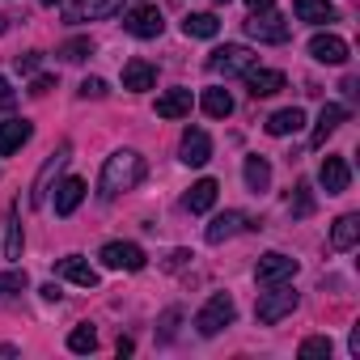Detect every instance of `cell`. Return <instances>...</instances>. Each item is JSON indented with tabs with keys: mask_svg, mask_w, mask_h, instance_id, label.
<instances>
[{
	"mask_svg": "<svg viewBox=\"0 0 360 360\" xmlns=\"http://www.w3.org/2000/svg\"><path fill=\"white\" fill-rule=\"evenodd\" d=\"M39 64H43V56H39V51H30V56H22V60H18V68H22V72H34Z\"/></svg>",
	"mask_w": 360,
	"mask_h": 360,
	"instance_id": "37",
	"label": "cell"
},
{
	"mask_svg": "<svg viewBox=\"0 0 360 360\" xmlns=\"http://www.w3.org/2000/svg\"><path fill=\"white\" fill-rule=\"evenodd\" d=\"M68 347H72V352H81V356H85V352H94V347H98V335H94V326H72V335H68Z\"/></svg>",
	"mask_w": 360,
	"mask_h": 360,
	"instance_id": "31",
	"label": "cell"
},
{
	"mask_svg": "<svg viewBox=\"0 0 360 360\" xmlns=\"http://www.w3.org/2000/svg\"><path fill=\"white\" fill-rule=\"evenodd\" d=\"M233 318H238V305H233V297H229V292H212V297L204 301V309L195 314V330L212 339V335H221V330H225Z\"/></svg>",
	"mask_w": 360,
	"mask_h": 360,
	"instance_id": "3",
	"label": "cell"
},
{
	"mask_svg": "<svg viewBox=\"0 0 360 360\" xmlns=\"http://www.w3.org/2000/svg\"><path fill=\"white\" fill-rule=\"evenodd\" d=\"M110 89H106V81L102 77H89V81H81V98H106Z\"/></svg>",
	"mask_w": 360,
	"mask_h": 360,
	"instance_id": "35",
	"label": "cell"
},
{
	"mask_svg": "<svg viewBox=\"0 0 360 360\" xmlns=\"http://www.w3.org/2000/svg\"><path fill=\"white\" fill-rule=\"evenodd\" d=\"M183 34L187 39H217L221 22H217V13H187L183 18Z\"/></svg>",
	"mask_w": 360,
	"mask_h": 360,
	"instance_id": "26",
	"label": "cell"
},
{
	"mask_svg": "<svg viewBox=\"0 0 360 360\" xmlns=\"http://www.w3.org/2000/svg\"><path fill=\"white\" fill-rule=\"evenodd\" d=\"M297 288H292V280H284V284H267V292H259V305H255V318L263 322V326H276L280 318H288L292 309H297Z\"/></svg>",
	"mask_w": 360,
	"mask_h": 360,
	"instance_id": "2",
	"label": "cell"
},
{
	"mask_svg": "<svg viewBox=\"0 0 360 360\" xmlns=\"http://www.w3.org/2000/svg\"><path fill=\"white\" fill-rule=\"evenodd\" d=\"M47 89H51V77H34V85H30V94H34V98H43Z\"/></svg>",
	"mask_w": 360,
	"mask_h": 360,
	"instance_id": "38",
	"label": "cell"
},
{
	"mask_svg": "<svg viewBox=\"0 0 360 360\" xmlns=\"http://www.w3.org/2000/svg\"><path fill=\"white\" fill-rule=\"evenodd\" d=\"M123 9V0H77L68 5V22H102V18H115Z\"/></svg>",
	"mask_w": 360,
	"mask_h": 360,
	"instance_id": "13",
	"label": "cell"
},
{
	"mask_svg": "<svg viewBox=\"0 0 360 360\" xmlns=\"http://www.w3.org/2000/svg\"><path fill=\"white\" fill-rule=\"evenodd\" d=\"M60 276H64V280H72V284H81V288H98V271H94L81 255L60 259Z\"/></svg>",
	"mask_w": 360,
	"mask_h": 360,
	"instance_id": "24",
	"label": "cell"
},
{
	"mask_svg": "<svg viewBox=\"0 0 360 360\" xmlns=\"http://www.w3.org/2000/svg\"><path fill=\"white\" fill-rule=\"evenodd\" d=\"M217 178H200V183L187 191V208L191 212H212V204H217Z\"/></svg>",
	"mask_w": 360,
	"mask_h": 360,
	"instance_id": "27",
	"label": "cell"
},
{
	"mask_svg": "<svg viewBox=\"0 0 360 360\" xmlns=\"http://www.w3.org/2000/svg\"><path fill=\"white\" fill-rule=\"evenodd\" d=\"M30 280H26V271L22 267H13V271H5V276H0V297H9V292H22Z\"/></svg>",
	"mask_w": 360,
	"mask_h": 360,
	"instance_id": "33",
	"label": "cell"
},
{
	"mask_svg": "<svg viewBox=\"0 0 360 360\" xmlns=\"http://www.w3.org/2000/svg\"><path fill=\"white\" fill-rule=\"evenodd\" d=\"M318 183H322V191H326V195H343V191H347V183H352L347 161H343V157H326V161H322V169H318Z\"/></svg>",
	"mask_w": 360,
	"mask_h": 360,
	"instance_id": "12",
	"label": "cell"
},
{
	"mask_svg": "<svg viewBox=\"0 0 360 360\" xmlns=\"http://www.w3.org/2000/svg\"><path fill=\"white\" fill-rule=\"evenodd\" d=\"M60 56H64L68 64H81L85 56H94V43H89V39H68V43L60 47Z\"/></svg>",
	"mask_w": 360,
	"mask_h": 360,
	"instance_id": "32",
	"label": "cell"
},
{
	"mask_svg": "<svg viewBox=\"0 0 360 360\" xmlns=\"http://www.w3.org/2000/svg\"><path fill=\"white\" fill-rule=\"evenodd\" d=\"M246 5H250V13H267V9L276 5V0H246Z\"/></svg>",
	"mask_w": 360,
	"mask_h": 360,
	"instance_id": "39",
	"label": "cell"
},
{
	"mask_svg": "<svg viewBox=\"0 0 360 360\" xmlns=\"http://www.w3.org/2000/svg\"><path fill=\"white\" fill-rule=\"evenodd\" d=\"M43 297H47V301H60L64 292H60V284H43Z\"/></svg>",
	"mask_w": 360,
	"mask_h": 360,
	"instance_id": "41",
	"label": "cell"
},
{
	"mask_svg": "<svg viewBox=\"0 0 360 360\" xmlns=\"http://www.w3.org/2000/svg\"><path fill=\"white\" fill-rule=\"evenodd\" d=\"M242 174H246V187L250 191H267L271 187V161L267 157H246V165H242Z\"/></svg>",
	"mask_w": 360,
	"mask_h": 360,
	"instance_id": "25",
	"label": "cell"
},
{
	"mask_svg": "<svg viewBox=\"0 0 360 360\" xmlns=\"http://www.w3.org/2000/svg\"><path fill=\"white\" fill-rule=\"evenodd\" d=\"M13 102H18V98H13V89H9V81H5V77H0V110H9Z\"/></svg>",
	"mask_w": 360,
	"mask_h": 360,
	"instance_id": "36",
	"label": "cell"
},
{
	"mask_svg": "<svg viewBox=\"0 0 360 360\" xmlns=\"http://www.w3.org/2000/svg\"><path fill=\"white\" fill-rule=\"evenodd\" d=\"M153 85H157V68H153L148 60H127V64H123V89L144 94V89H153Z\"/></svg>",
	"mask_w": 360,
	"mask_h": 360,
	"instance_id": "15",
	"label": "cell"
},
{
	"mask_svg": "<svg viewBox=\"0 0 360 360\" xmlns=\"http://www.w3.org/2000/svg\"><path fill=\"white\" fill-rule=\"evenodd\" d=\"M68 157H72V144L64 140V144L43 161V169H39V178H34V187H30V208H43V200H47V191H51V183H56V174L68 165Z\"/></svg>",
	"mask_w": 360,
	"mask_h": 360,
	"instance_id": "5",
	"label": "cell"
},
{
	"mask_svg": "<svg viewBox=\"0 0 360 360\" xmlns=\"http://www.w3.org/2000/svg\"><path fill=\"white\" fill-rule=\"evenodd\" d=\"M347 347H352V356H360V326H352V335H347Z\"/></svg>",
	"mask_w": 360,
	"mask_h": 360,
	"instance_id": "40",
	"label": "cell"
},
{
	"mask_svg": "<svg viewBox=\"0 0 360 360\" xmlns=\"http://www.w3.org/2000/svg\"><path fill=\"white\" fill-rule=\"evenodd\" d=\"M309 56H314L318 64L339 68V64H347V43H343L339 34H314V39H309Z\"/></svg>",
	"mask_w": 360,
	"mask_h": 360,
	"instance_id": "11",
	"label": "cell"
},
{
	"mask_svg": "<svg viewBox=\"0 0 360 360\" xmlns=\"http://www.w3.org/2000/svg\"><path fill=\"white\" fill-rule=\"evenodd\" d=\"M178 153H183L187 165H208V161H212V140H208V131H204V127H187Z\"/></svg>",
	"mask_w": 360,
	"mask_h": 360,
	"instance_id": "10",
	"label": "cell"
},
{
	"mask_svg": "<svg viewBox=\"0 0 360 360\" xmlns=\"http://www.w3.org/2000/svg\"><path fill=\"white\" fill-rule=\"evenodd\" d=\"M5 259H22V225H18V208H9V217H5Z\"/></svg>",
	"mask_w": 360,
	"mask_h": 360,
	"instance_id": "29",
	"label": "cell"
},
{
	"mask_svg": "<svg viewBox=\"0 0 360 360\" xmlns=\"http://www.w3.org/2000/svg\"><path fill=\"white\" fill-rule=\"evenodd\" d=\"M297 356H301V360H322V356L330 360V339H326V335H309V339L297 347Z\"/></svg>",
	"mask_w": 360,
	"mask_h": 360,
	"instance_id": "30",
	"label": "cell"
},
{
	"mask_svg": "<svg viewBox=\"0 0 360 360\" xmlns=\"http://www.w3.org/2000/svg\"><path fill=\"white\" fill-rule=\"evenodd\" d=\"M208 68L221 72V77H246V72L255 68V51L242 47V43H225V47H217V51L208 56Z\"/></svg>",
	"mask_w": 360,
	"mask_h": 360,
	"instance_id": "4",
	"label": "cell"
},
{
	"mask_svg": "<svg viewBox=\"0 0 360 360\" xmlns=\"http://www.w3.org/2000/svg\"><path fill=\"white\" fill-rule=\"evenodd\" d=\"M30 136H34V123H26V119H9V123H0V157L18 153Z\"/></svg>",
	"mask_w": 360,
	"mask_h": 360,
	"instance_id": "17",
	"label": "cell"
},
{
	"mask_svg": "<svg viewBox=\"0 0 360 360\" xmlns=\"http://www.w3.org/2000/svg\"><path fill=\"white\" fill-rule=\"evenodd\" d=\"M292 212H297V217H309V212H314V191H309L305 183H297V191H292Z\"/></svg>",
	"mask_w": 360,
	"mask_h": 360,
	"instance_id": "34",
	"label": "cell"
},
{
	"mask_svg": "<svg viewBox=\"0 0 360 360\" xmlns=\"http://www.w3.org/2000/svg\"><path fill=\"white\" fill-rule=\"evenodd\" d=\"M85 200V183L81 178H64V183L56 187V217H72Z\"/></svg>",
	"mask_w": 360,
	"mask_h": 360,
	"instance_id": "19",
	"label": "cell"
},
{
	"mask_svg": "<svg viewBox=\"0 0 360 360\" xmlns=\"http://www.w3.org/2000/svg\"><path fill=\"white\" fill-rule=\"evenodd\" d=\"M217 5H225V0H217Z\"/></svg>",
	"mask_w": 360,
	"mask_h": 360,
	"instance_id": "44",
	"label": "cell"
},
{
	"mask_svg": "<svg viewBox=\"0 0 360 360\" xmlns=\"http://www.w3.org/2000/svg\"><path fill=\"white\" fill-rule=\"evenodd\" d=\"M98 259H102V267H110V271H140V267H144V250H140L136 242H106Z\"/></svg>",
	"mask_w": 360,
	"mask_h": 360,
	"instance_id": "7",
	"label": "cell"
},
{
	"mask_svg": "<svg viewBox=\"0 0 360 360\" xmlns=\"http://www.w3.org/2000/svg\"><path fill=\"white\" fill-rule=\"evenodd\" d=\"M200 106H204V115H212V119H229V115H233V98H229V89H204Z\"/></svg>",
	"mask_w": 360,
	"mask_h": 360,
	"instance_id": "28",
	"label": "cell"
},
{
	"mask_svg": "<svg viewBox=\"0 0 360 360\" xmlns=\"http://www.w3.org/2000/svg\"><path fill=\"white\" fill-rule=\"evenodd\" d=\"M356 242H360V217L347 212V217H339L330 225V250H352Z\"/></svg>",
	"mask_w": 360,
	"mask_h": 360,
	"instance_id": "20",
	"label": "cell"
},
{
	"mask_svg": "<svg viewBox=\"0 0 360 360\" xmlns=\"http://www.w3.org/2000/svg\"><path fill=\"white\" fill-rule=\"evenodd\" d=\"M246 85H250V98L259 102V98H271V94L284 89V72H276V68H250Z\"/></svg>",
	"mask_w": 360,
	"mask_h": 360,
	"instance_id": "16",
	"label": "cell"
},
{
	"mask_svg": "<svg viewBox=\"0 0 360 360\" xmlns=\"http://www.w3.org/2000/svg\"><path fill=\"white\" fill-rule=\"evenodd\" d=\"M238 229H246V217H242V212H221V217H212V225L204 229V238H208L212 246H221V242L233 238Z\"/></svg>",
	"mask_w": 360,
	"mask_h": 360,
	"instance_id": "23",
	"label": "cell"
},
{
	"mask_svg": "<svg viewBox=\"0 0 360 360\" xmlns=\"http://www.w3.org/2000/svg\"><path fill=\"white\" fill-rule=\"evenodd\" d=\"M191 106H195L191 89H165V94L157 98V119H187Z\"/></svg>",
	"mask_w": 360,
	"mask_h": 360,
	"instance_id": "14",
	"label": "cell"
},
{
	"mask_svg": "<svg viewBox=\"0 0 360 360\" xmlns=\"http://www.w3.org/2000/svg\"><path fill=\"white\" fill-rule=\"evenodd\" d=\"M301 271V263L292 259V255H280V250H271V255H263L259 259V267H255V280L267 288V284H284V280H292Z\"/></svg>",
	"mask_w": 360,
	"mask_h": 360,
	"instance_id": "6",
	"label": "cell"
},
{
	"mask_svg": "<svg viewBox=\"0 0 360 360\" xmlns=\"http://www.w3.org/2000/svg\"><path fill=\"white\" fill-rule=\"evenodd\" d=\"M246 34H250V39H259V43H288V34H292V30H288V22H284V18H276V13L267 9V13H255V18L246 22Z\"/></svg>",
	"mask_w": 360,
	"mask_h": 360,
	"instance_id": "9",
	"label": "cell"
},
{
	"mask_svg": "<svg viewBox=\"0 0 360 360\" xmlns=\"http://www.w3.org/2000/svg\"><path fill=\"white\" fill-rule=\"evenodd\" d=\"M292 9H297V18H301V22H309V26H326V22H335V18H339L330 0H292Z\"/></svg>",
	"mask_w": 360,
	"mask_h": 360,
	"instance_id": "21",
	"label": "cell"
},
{
	"mask_svg": "<svg viewBox=\"0 0 360 360\" xmlns=\"http://www.w3.org/2000/svg\"><path fill=\"white\" fill-rule=\"evenodd\" d=\"M144 178V157L140 153H131V148H119V153H110L106 157V165H102V178H98V200H119L123 191H131L136 183Z\"/></svg>",
	"mask_w": 360,
	"mask_h": 360,
	"instance_id": "1",
	"label": "cell"
},
{
	"mask_svg": "<svg viewBox=\"0 0 360 360\" xmlns=\"http://www.w3.org/2000/svg\"><path fill=\"white\" fill-rule=\"evenodd\" d=\"M123 30L136 34V39H157V34L165 30V18H161V9H153V5H140V9L123 13Z\"/></svg>",
	"mask_w": 360,
	"mask_h": 360,
	"instance_id": "8",
	"label": "cell"
},
{
	"mask_svg": "<svg viewBox=\"0 0 360 360\" xmlns=\"http://www.w3.org/2000/svg\"><path fill=\"white\" fill-rule=\"evenodd\" d=\"M347 123V106H339V102H326L322 110H318V127H314V144H326V136H335L339 127Z\"/></svg>",
	"mask_w": 360,
	"mask_h": 360,
	"instance_id": "18",
	"label": "cell"
},
{
	"mask_svg": "<svg viewBox=\"0 0 360 360\" xmlns=\"http://www.w3.org/2000/svg\"><path fill=\"white\" fill-rule=\"evenodd\" d=\"M305 127V110L301 106H288V110H276L267 119V136H297Z\"/></svg>",
	"mask_w": 360,
	"mask_h": 360,
	"instance_id": "22",
	"label": "cell"
},
{
	"mask_svg": "<svg viewBox=\"0 0 360 360\" xmlns=\"http://www.w3.org/2000/svg\"><path fill=\"white\" fill-rule=\"evenodd\" d=\"M0 30H5V18H0Z\"/></svg>",
	"mask_w": 360,
	"mask_h": 360,
	"instance_id": "43",
	"label": "cell"
},
{
	"mask_svg": "<svg viewBox=\"0 0 360 360\" xmlns=\"http://www.w3.org/2000/svg\"><path fill=\"white\" fill-rule=\"evenodd\" d=\"M43 5H47V9H51V5H60V0H43Z\"/></svg>",
	"mask_w": 360,
	"mask_h": 360,
	"instance_id": "42",
	"label": "cell"
}]
</instances>
